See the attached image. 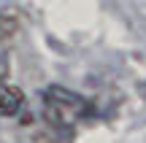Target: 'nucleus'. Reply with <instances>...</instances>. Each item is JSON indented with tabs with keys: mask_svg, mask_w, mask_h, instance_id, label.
Listing matches in <instances>:
<instances>
[{
	"mask_svg": "<svg viewBox=\"0 0 146 143\" xmlns=\"http://www.w3.org/2000/svg\"><path fill=\"white\" fill-rule=\"evenodd\" d=\"M43 103V116L54 130H73L84 116H87L89 105L81 95L65 89V86H46L41 95Z\"/></svg>",
	"mask_w": 146,
	"mask_h": 143,
	"instance_id": "1",
	"label": "nucleus"
},
{
	"mask_svg": "<svg viewBox=\"0 0 146 143\" xmlns=\"http://www.w3.org/2000/svg\"><path fill=\"white\" fill-rule=\"evenodd\" d=\"M22 103H25V95H22L19 86L0 81V116H16Z\"/></svg>",
	"mask_w": 146,
	"mask_h": 143,
	"instance_id": "2",
	"label": "nucleus"
},
{
	"mask_svg": "<svg viewBox=\"0 0 146 143\" xmlns=\"http://www.w3.org/2000/svg\"><path fill=\"white\" fill-rule=\"evenodd\" d=\"M19 30V14H16L14 8H5L0 11V43L8 41L14 32Z\"/></svg>",
	"mask_w": 146,
	"mask_h": 143,
	"instance_id": "3",
	"label": "nucleus"
}]
</instances>
